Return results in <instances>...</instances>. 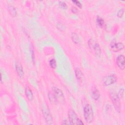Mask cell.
Wrapping results in <instances>:
<instances>
[{"mask_svg": "<svg viewBox=\"0 0 125 125\" xmlns=\"http://www.w3.org/2000/svg\"><path fill=\"white\" fill-rule=\"evenodd\" d=\"M48 98L50 103L53 104L58 103L63 104L65 101L63 92L61 90L55 86L52 87V92H49Z\"/></svg>", "mask_w": 125, "mask_h": 125, "instance_id": "obj_1", "label": "cell"}, {"mask_svg": "<svg viewBox=\"0 0 125 125\" xmlns=\"http://www.w3.org/2000/svg\"><path fill=\"white\" fill-rule=\"evenodd\" d=\"M83 116L85 121L87 123H91L93 120L94 115L91 106L89 104H86L83 107Z\"/></svg>", "mask_w": 125, "mask_h": 125, "instance_id": "obj_2", "label": "cell"}, {"mask_svg": "<svg viewBox=\"0 0 125 125\" xmlns=\"http://www.w3.org/2000/svg\"><path fill=\"white\" fill-rule=\"evenodd\" d=\"M68 116L70 125H83V122L79 119L76 113L73 109L68 110Z\"/></svg>", "mask_w": 125, "mask_h": 125, "instance_id": "obj_3", "label": "cell"}, {"mask_svg": "<svg viewBox=\"0 0 125 125\" xmlns=\"http://www.w3.org/2000/svg\"><path fill=\"white\" fill-rule=\"evenodd\" d=\"M42 112L44 118L46 123L48 125H51L53 124V118L51 114L50 109L47 105L45 104H43L42 105Z\"/></svg>", "mask_w": 125, "mask_h": 125, "instance_id": "obj_4", "label": "cell"}, {"mask_svg": "<svg viewBox=\"0 0 125 125\" xmlns=\"http://www.w3.org/2000/svg\"><path fill=\"white\" fill-rule=\"evenodd\" d=\"M110 96L115 108L118 112H120L121 110V104L120 102V97L118 95L116 92L112 91L110 92Z\"/></svg>", "mask_w": 125, "mask_h": 125, "instance_id": "obj_5", "label": "cell"}, {"mask_svg": "<svg viewBox=\"0 0 125 125\" xmlns=\"http://www.w3.org/2000/svg\"><path fill=\"white\" fill-rule=\"evenodd\" d=\"M117 81V78L116 76L114 75H107L103 77L102 79V82L104 85L107 86L110 85L115 83Z\"/></svg>", "mask_w": 125, "mask_h": 125, "instance_id": "obj_6", "label": "cell"}, {"mask_svg": "<svg viewBox=\"0 0 125 125\" xmlns=\"http://www.w3.org/2000/svg\"><path fill=\"white\" fill-rule=\"evenodd\" d=\"M110 46L114 52L120 51L124 48V44L121 42H117L115 39L113 40L111 42Z\"/></svg>", "mask_w": 125, "mask_h": 125, "instance_id": "obj_7", "label": "cell"}, {"mask_svg": "<svg viewBox=\"0 0 125 125\" xmlns=\"http://www.w3.org/2000/svg\"><path fill=\"white\" fill-rule=\"evenodd\" d=\"M88 45L89 48H92L94 51L95 53L97 56H100L101 53V50L99 44L98 43H94L92 40H90L88 41Z\"/></svg>", "mask_w": 125, "mask_h": 125, "instance_id": "obj_8", "label": "cell"}, {"mask_svg": "<svg viewBox=\"0 0 125 125\" xmlns=\"http://www.w3.org/2000/svg\"><path fill=\"white\" fill-rule=\"evenodd\" d=\"M116 63L118 66L121 70H124L125 68V58L123 55L118 56L116 59Z\"/></svg>", "mask_w": 125, "mask_h": 125, "instance_id": "obj_9", "label": "cell"}, {"mask_svg": "<svg viewBox=\"0 0 125 125\" xmlns=\"http://www.w3.org/2000/svg\"><path fill=\"white\" fill-rule=\"evenodd\" d=\"M15 70L19 77L22 78L24 75V71L22 65L19 61H16L15 62Z\"/></svg>", "mask_w": 125, "mask_h": 125, "instance_id": "obj_10", "label": "cell"}, {"mask_svg": "<svg viewBox=\"0 0 125 125\" xmlns=\"http://www.w3.org/2000/svg\"><path fill=\"white\" fill-rule=\"evenodd\" d=\"M25 93L27 98L30 101H32L33 99V94L31 89L28 85H26L25 88Z\"/></svg>", "mask_w": 125, "mask_h": 125, "instance_id": "obj_11", "label": "cell"}, {"mask_svg": "<svg viewBox=\"0 0 125 125\" xmlns=\"http://www.w3.org/2000/svg\"><path fill=\"white\" fill-rule=\"evenodd\" d=\"M75 72L76 77L78 81H79L80 82L83 81V80L84 78V76H83V72L81 71V70L79 68H76L75 69Z\"/></svg>", "mask_w": 125, "mask_h": 125, "instance_id": "obj_12", "label": "cell"}, {"mask_svg": "<svg viewBox=\"0 0 125 125\" xmlns=\"http://www.w3.org/2000/svg\"><path fill=\"white\" fill-rule=\"evenodd\" d=\"M92 96L93 98L95 100H98L100 96V94L98 89H97L95 87H94V88L92 90Z\"/></svg>", "mask_w": 125, "mask_h": 125, "instance_id": "obj_13", "label": "cell"}, {"mask_svg": "<svg viewBox=\"0 0 125 125\" xmlns=\"http://www.w3.org/2000/svg\"><path fill=\"white\" fill-rule=\"evenodd\" d=\"M71 38L74 43L76 44H78L80 42V38L78 34H76V33H74V32L72 33L71 35Z\"/></svg>", "mask_w": 125, "mask_h": 125, "instance_id": "obj_14", "label": "cell"}, {"mask_svg": "<svg viewBox=\"0 0 125 125\" xmlns=\"http://www.w3.org/2000/svg\"><path fill=\"white\" fill-rule=\"evenodd\" d=\"M9 13L12 17H15L17 15V11L15 8L12 5H9L8 7Z\"/></svg>", "mask_w": 125, "mask_h": 125, "instance_id": "obj_15", "label": "cell"}, {"mask_svg": "<svg viewBox=\"0 0 125 125\" xmlns=\"http://www.w3.org/2000/svg\"><path fill=\"white\" fill-rule=\"evenodd\" d=\"M96 22H97V23L98 25V26H100V27H102L104 24V20H103V19L102 18L100 17L99 16H98L97 17Z\"/></svg>", "mask_w": 125, "mask_h": 125, "instance_id": "obj_16", "label": "cell"}, {"mask_svg": "<svg viewBox=\"0 0 125 125\" xmlns=\"http://www.w3.org/2000/svg\"><path fill=\"white\" fill-rule=\"evenodd\" d=\"M49 65L53 69L56 68L57 66V63H56V60L54 59H52L50 60L49 61Z\"/></svg>", "mask_w": 125, "mask_h": 125, "instance_id": "obj_17", "label": "cell"}, {"mask_svg": "<svg viewBox=\"0 0 125 125\" xmlns=\"http://www.w3.org/2000/svg\"><path fill=\"white\" fill-rule=\"evenodd\" d=\"M59 4L60 7L62 8V9H66L67 8V4L63 1H59Z\"/></svg>", "mask_w": 125, "mask_h": 125, "instance_id": "obj_18", "label": "cell"}, {"mask_svg": "<svg viewBox=\"0 0 125 125\" xmlns=\"http://www.w3.org/2000/svg\"><path fill=\"white\" fill-rule=\"evenodd\" d=\"M57 28L59 30H60L61 31H63L65 29V26H64V25L63 23H60V22H59V23H58L57 24Z\"/></svg>", "mask_w": 125, "mask_h": 125, "instance_id": "obj_19", "label": "cell"}, {"mask_svg": "<svg viewBox=\"0 0 125 125\" xmlns=\"http://www.w3.org/2000/svg\"><path fill=\"white\" fill-rule=\"evenodd\" d=\"M124 14V9H121L118 12L117 16L119 18H122L123 17Z\"/></svg>", "mask_w": 125, "mask_h": 125, "instance_id": "obj_20", "label": "cell"}, {"mask_svg": "<svg viewBox=\"0 0 125 125\" xmlns=\"http://www.w3.org/2000/svg\"><path fill=\"white\" fill-rule=\"evenodd\" d=\"M72 2H73L76 6H77L80 8H81L82 7V5L79 1L78 0H72Z\"/></svg>", "mask_w": 125, "mask_h": 125, "instance_id": "obj_21", "label": "cell"}, {"mask_svg": "<svg viewBox=\"0 0 125 125\" xmlns=\"http://www.w3.org/2000/svg\"><path fill=\"white\" fill-rule=\"evenodd\" d=\"M71 11L73 13H77L78 12V10L76 7H72V8L71 9Z\"/></svg>", "mask_w": 125, "mask_h": 125, "instance_id": "obj_22", "label": "cell"}]
</instances>
